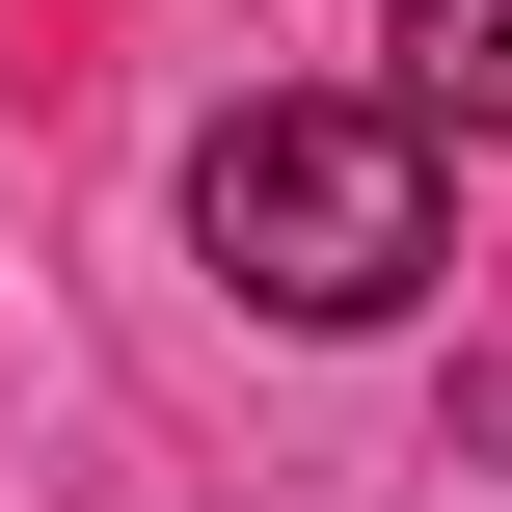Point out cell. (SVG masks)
I'll return each mask as SVG.
<instances>
[{
  "label": "cell",
  "mask_w": 512,
  "mask_h": 512,
  "mask_svg": "<svg viewBox=\"0 0 512 512\" xmlns=\"http://www.w3.org/2000/svg\"><path fill=\"white\" fill-rule=\"evenodd\" d=\"M189 243L243 270V324H405L459 270V162H432L405 81L378 108H216L189 135Z\"/></svg>",
  "instance_id": "1"
},
{
  "label": "cell",
  "mask_w": 512,
  "mask_h": 512,
  "mask_svg": "<svg viewBox=\"0 0 512 512\" xmlns=\"http://www.w3.org/2000/svg\"><path fill=\"white\" fill-rule=\"evenodd\" d=\"M405 27V108L432 135H512V0H378Z\"/></svg>",
  "instance_id": "2"
}]
</instances>
